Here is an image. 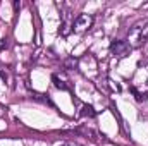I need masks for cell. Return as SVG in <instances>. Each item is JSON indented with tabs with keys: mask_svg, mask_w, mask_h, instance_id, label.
I'll return each mask as SVG.
<instances>
[{
	"mask_svg": "<svg viewBox=\"0 0 148 146\" xmlns=\"http://www.w3.org/2000/svg\"><path fill=\"white\" fill-rule=\"evenodd\" d=\"M52 81H53L55 88H59V89H62V91H67V89H69V86H67L62 79H59V76H57V74H53V76H52Z\"/></svg>",
	"mask_w": 148,
	"mask_h": 146,
	"instance_id": "5b68a950",
	"label": "cell"
},
{
	"mask_svg": "<svg viewBox=\"0 0 148 146\" xmlns=\"http://www.w3.org/2000/svg\"><path fill=\"white\" fill-rule=\"evenodd\" d=\"M9 46V40L7 38H2L0 40V50H3V48H7Z\"/></svg>",
	"mask_w": 148,
	"mask_h": 146,
	"instance_id": "ba28073f",
	"label": "cell"
},
{
	"mask_svg": "<svg viewBox=\"0 0 148 146\" xmlns=\"http://www.w3.org/2000/svg\"><path fill=\"white\" fill-rule=\"evenodd\" d=\"M127 45L131 48H140L148 41V21L134 24L129 31H127Z\"/></svg>",
	"mask_w": 148,
	"mask_h": 146,
	"instance_id": "6da1fadb",
	"label": "cell"
},
{
	"mask_svg": "<svg viewBox=\"0 0 148 146\" xmlns=\"http://www.w3.org/2000/svg\"><path fill=\"white\" fill-rule=\"evenodd\" d=\"M62 146H79V145H76V143H73V141H69V143H64Z\"/></svg>",
	"mask_w": 148,
	"mask_h": 146,
	"instance_id": "9c48e42d",
	"label": "cell"
},
{
	"mask_svg": "<svg viewBox=\"0 0 148 146\" xmlns=\"http://www.w3.org/2000/svg\"><path fill=\"white\" fill-rule=\"evenodd\" d=\"M77 132H79V134H84V136H90L93 141H97V138H98L97 132L91 131V129H88V127H81V129H77Z\"/></svg>",
	"mask_w": 148,
	"mask_h": 146,
	"instance_id": "8992f818",
	"label": "cell"
},
{
	"mask_svg": "<svg viewBox=\"0 0 148 146\" xmlns=\"http://www.w3.org/2000/svg\"><path fill=\"white\" fill-rule=\"evenodd\" d=\"M147 84H148V81H147Z\"/></svg>",
	"mask_w": 148,
	"mask_h": 146,
	"instance_id": "30bf717a",
	"label": "cell"
},
{
	"mask_svg": "<svg viewBox=\"0 0 148 146\" xmlns=\"http://www.w3.org/2000/svg\"><path fill=\"white\" fill-rule=\"evenodd\" d=\"M91 26H93V17L88 16V14L77 16V17L74 19V23H73V29L76 31V33H84V31H88Z\"/></svg>",
	"mask_w": 148,
	"mask_h": 146,
	"instance_id": "7a4b0ae2",
	"label": "cell"
},
{
	"mask_svg": "<svg viewBox=\"0 0 148 146\" xmlns=\"http://www.w3.org/2000/svg\"><path fill=\"white\" fill-rule=\"evenodd\" d=\"M131 46L127 45L126 40H114L110 43V52L115 55V57H126L129 53Z\"/></svg>",
	"mask_w": 148,
	"mask_h": 146,
	"instance_id": "3957f363",
	"label": "cell"
},
{
	"mask_svg": "<svg viewBox=\"0 0 148 146\" xmlns=\"http://www.w3.org/2000/svg\"><path fill=\"white\" fill-rule=\"evenodd\" d=\"M76 64H77V60H76V59H67L64 65H66V67L69 69V67H76Z\"/></svg>",
	"mask_w": 148,
	"mask_h": 146,
	"instance_id": "52a82bcc",
	"label": "cell"
},
{
	"mask_svg": "<svg viewBox=\"0 0 148 146\" xmlns=\"http://www.w3.org/2000/svg\"><path fill=\"white\" fill-rule=\"evenodd\" d=\"M79 115H81V117H95L97 112L93 110L91 105H81V112H79Z\"/></svg>",
	"mask_w": 148,
	"mask_h": 146,
	"instance_id": "277c9868",
	"label": "cell"
}]
</instances>
